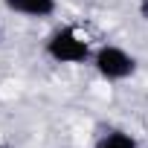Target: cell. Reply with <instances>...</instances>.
I'll use <instances>...</instances> for the list:
<instances>
[{
  "label": "cell",
  "mask_w": 148,
  "mask_h": 148,
  "mask_svg": "<svg viewBox=\"0 0 148 148\" xmlns=\"http://www.w3.org/2000/svg\"><path fill=\"white\" fill-rule=\"evenodd\" d=\"M0 41H3V29H0Z\"/></svg>",
  "instance_id": "6"
},
{
  "label": "cell",
  "mask_w": 148,
  "mask_h": 148,
  "mask_svg": "<svg viewBox=\"0 0 148 148\" xmlns=\"http://www.w3.org/2000/svg\"><path fill=\"white\" fill-rule=\"evenodd\" d=\"M0 148H6V145H3V142H0Z\"/></svg>",
  "instance_id": "7"
},
{
  "label": "cell",
  "mask_w": 148,
  "mask_h": 148,
  "mask_svg": "<svg viewBox=\"0 0 148 148\" xmlns=\"http://www.w3.org/2000/svg\"><path fill=\"white\" fill-rule=\"evenodd\" d=\"M3 6L15 15H23V18H49L58 6V0H3Z\"/></svg>",
  "instance_id": "3"
},
{
  "label": "cell",
  "mask_w": 148,
  "mask_h": 148,
  "mask_svg": "<svg viewBox=\"0 0 148 148\" xmlns=\"http://www.w3.org/2000/svg\"><path fill=\"white\" fill-rule=\"evenodd\" d=\"M44 52L55 64H90L93 58L90 41L76 26H58L55 32H49L44 41Z\"/></svg>",
  "instance_id": "1"
},
{
  "label": "cell",
  "mask_w": 148,
  "mask_h": 148,
  "mask_svg": "<svg viewBox=\"0 0 148 148\" xmlns=\"http://www.w3.org/2000/svg\"><path fill=\"white\" fill-rule=\"evenodd\" d=\"M90 64L99 73V79H105L110 84L128 82V79H134V73H136V58L125 47H119V44H102V47H96Z\"/></svg>",
  "instance_id": "2"
},
{
  "label": "cell",
  "mask_w": 148,
  "mask_h": 148,
  "mask_svg": "<svg viewBox=\"0 0 148 148\" xmlns=\"http://www.w3.org/2000/svg\"><path fill=\"white\" fill-rule=\"evenodd\" d=\"M93 148H139V145H136L134 134H128V131H122V128H110V131H105V134L96 139Z\"/></svg>",
  "instance_id": "4"
},
{
  "label": "cell",
  "mask_w": 148,
  "mask_h": 148,
  "mask_svg": "<svg viewBox=\"0 0 148 148\" xmlns=\"http://www.w3.org/2000/svg\"><path fill=\"white\" fill-rule=\"evenodd\" d=\"M139 18L148 21V0H139Z\"/></svg>",
  "instance_id": "5"
}]
</instances>
